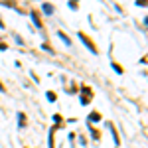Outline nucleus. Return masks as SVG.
Here are the masks:
<instances>
[{
  "mask_svg": "<svg viewBox=\"0 0 148 148\" xmlns=\"http://www.w3.org/2000/svg\"><path fill=\"white\" fill-rule=\"evenodd\" d=\"M77 36H79L81 40L85 42V46L89 47V49H91L93 53H99V49H97V46H95V44H93V42H91V40H89V38H87V36H85V34H83V32H79V34H77Z\"/></svg>",
  "mask_w": 148,
  "mask_h": 148,
  "instance_id": "1",
  "label": "nucleus"
},
{
  "mask_svg": "<svg viewBox=\"0 0 148 148\" xmlns=\"http://www.w3.org/2000/svg\"><path fill=\"white\" fill-rule=\"evenodd\" d=\"M91 97H93V91L89 89V87H83V91H81V103L87 105V103L91 101Z\"/></svg>",
  "mask_w": 148,
  "mask_h": 148,
  "instance_id": "2",
  "label": "nucleus"
},
{
  "mask_svg": "<svg viewBox=\"0 0 148 148\" xmlns=\"http://www.w3.org/2000/svg\"><path fill=\"white\" fill-rule=\"evenodd\" d=\"M30 16H32V20H34V24L38 26V28H44V26H42V18H40L38 10H30Z\"/></svg>",
  "mask_w": 148,
  "mask_h": 148,
  "instance_id": "3",
  "label": "nucleus"
},
{
  "mask_svg": "<svg viewBox=\"0 0 148 148\" xmlns=\"http://www.w3.org/2000/svg\"><path fill=\"white\" fill-rule=\"evenodd\" d=\"M57 36H59V38H61V40H63V42H65V44H67V46H71V40H69L67 36L63 34V32H61V30H59V32H57Z\"/></svg>",
  "mask_w": 148,
  "mask_h": 148,
  "instance_id": "4",
  "label": "nucleus"
},
{
  "mask_svg": "<svg viewBox=\"0 0 148 148\" xmlns=\"http://www.w3.org/2000/svg\"><path fill=\"white\" fill-rule=\"evenodd\" d=\"M18 121H20L18 125H20V126L24 128V126H26V114H24V113H20V114H18Z\"/></svg>",
  "mask_w": 148,
  "mask_h": 148,
  "instance_id": "5",
  "label": "nucleus"
},
{
  "mask_svg": "<svg viewBox=\"0 0 148 148\" xmlns=\"http://www.w3.org/2000/svg\"><path fill=\"white\" fill-rule=\"evenodd\" d=\"M111 65H113V69H114V71H116V73H121V75H123V73H125V69L121 67V65H119V63H114V61H113V63H111Z\"/></svg>",
  "mask_w": 148,
  "mask_h": 148,
  "instance_id": "6",
  "label": "nucleus"
},
{
  "mask_svg": "<svg viewBox=\"0 0 148 148\" xmlns=\"http://www.w3.org/2000/svg\"><path fill=\"white\" fill-rule=\"evenodd\" d=\"M44 12L46 14H53V6L51 4H44Z\"/></svg>",
  "mask_w": 148,
  "mask_h": 148,
  "instance_id": "7",
  "label": "nucleus"
},
{
  "mask_svg": "<svg viewBox=\"0 0 148 148\" xmlns=\"http://www.w3.org/2000/svg\"><path fill=\"white\" fill-rule=\"evenodd\" d=\"M89 121H101V114L99 113H91L89 114Z\"/></svg>",
  "mask_w": 148,
  "mask_h": 148,
  "instance_id": "8",
  "label": "nucleus"
},
{
  "mask_svg": "<svg viewBox=\"0 0 148 148\" xmlns=\"http://www.w3.org/2000/svg\"><path fill=\"white\" fill-rule=\"evenodd\" d=\"M53 132H56V128L49 130V148H53Z\"/></svg>",
  "mask_w": 148,
  "mask_h": 148,
  "instance_id": "9",
  "label": "nucleus"
},
{
  "mask_svg": "<svg viewBox=\"0 0 148 148\" xmlns=\"http://www.w3.org/2000/svg\"><path fill=\"white\" fill-rule=\"evenodd\" d=\"M53 121H56V123H57L59 126H63V119H61L59 114H53Z\"/></svg>",
  "mask_w": 148,
  "mask_h": 148,
  "instance_id": "10",
  "label": "nucleus"
},
{
  "mask_svg": "<svg viewBox=\"0 0 148 148\" xmlns=\"http://www.w3.org/2000/svg\"><path fill=\"white\" fill-rule=\"evenodd\" d=\"M77 6H79V0H69V8H73V10H75Z\"/></svg>",
  "mask_w": 148,
  "mask_h": 148,
  "instance_id": "11",
  "label": "nucleus"
},
{
  "mask_svg": "<svg viewBox=\"0 0 148 148\" xmlns=\"http://www.w3.org/2000/svg\"><path fill=\"white\" fill-rule=\"evenodd\" d=\"M56 99H57V97H56V93L47 91V101H51V103H53V101H56Z\"/></svg>",
  "mask_w": 148,
  "mask_h": 148,
  "instance_id": "12",
  "label": "nucleus"
},
{
  "mask_svg": "<svg viewBox=\"0 0 148 148\" xmlns=\"http://www.w3.org/2000/svg\"><path fill=\"white\" fill-rule=\"evenodd\" d=\"M136 4L138 6H146V0H136Z\"/></svg>",
  "mask_w": 148,
  "mask_h": 148,
  "instance_id": "13",
  "label": "nucleus"
},
{
  "mask_svg": "<svg viewBox=\"0 0 148 148\" xmlns=\"http://www.w3.org/2000/svg\"><path fill=\"white\" fill-rule=\"evenodd\" d=\"M6 47H8V46H6L4 42H0V49H6Z\"/></svg>",
  "mask_w": 148,
  "mask_h": 148,
  "instance_id": "14",
  "label": "nucleus"
}]
</instances>
